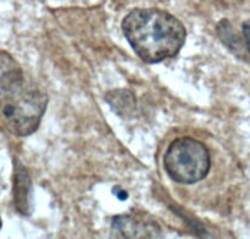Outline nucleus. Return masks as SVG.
I'll list each match as a JSON object with an SVG mask.
<instances>
[{
	"label": "nucleus",
	"mask_w": 250,
	"mask_h": 239,
	"mask_svg": "<svg viewBox=\"0 0 250 239\" xmlns=\"http://www.w3.org/2000/svg\"><path fill=\"white\" fill-rule=\"evenodd\" d=\"M242 30H243V35H244L245 43H247V48L250 53V20H247L243 22Z\"/></svg>",
	"instance_id": "obj_9"
},
{
	"label": "nucleus",
	"mask_w": 250,
	"mask_h": 239,
	"mask_svg": "<svg viewBox=\"0 0 250 239\" xmlns=\"http://www.w3.org/2000/svg\"><path fill=\"white\" fill-rule=\"evenodd\" d=\"M167 174L180 184L203 180L211 168L210 152L203 142L191 137H179L170 142L163 157Z\"/></svg>",
	"instance_id": "obj_3"
},
{
	"label": "nucleus",
	"mask_w": 250,
	"mask_h": 239,
	"mask_svg": "<svg viewBox=\"0 0 250 239\" xmlns=\"http://www.w3.org/2000/svg\"><path fill=\"white\" fill-rule=\"evenodd\" d=\"M48 97L25 79L6 88H0V117L5 127L19 136H28L40 127Z\"/></svg>",
	"instance_id": "obj_2"
},
{
	"label": "nucleus",
	"mask_w": 250,
	"mask_h": 239,
	"mask_svg": "<svg viewBox=\"0 0 250 239\" xmlns=\"http://www.w3.org/2000/svg\"><path fill=\"white\" fill-rule=\"evenodd\" d=\"M23 80L19 63L8 52L0 50V88H6Z\"/></svg>",
	"instance_id": "obj_7"
},
{
	"label": "nucleus",
	"mask_w": 250,
	"mask_h": 239,
	"mask_svg": "<svg viewBox=\"0 0 250 239\" xmlns=\"http://www.w3.org/2000/svg\"><path fill=\"white\" fill-rule=\"evenodd\" d=\"M14 204L23 216H30L33 211V188L27 170L21 163L15 165L14 174Z\"/></svg>",
	"instance_id": "obj_5"
},
{
	"label": "nucleus",
	"mask_w": 250,
	"mask_h": 239,
	"mask_svg": "<svg viewBox=\"0 0 250 239\" xmlns=\"http://www.w3.org/2000/svg\"><path fill=\"white\" fill-rule=\"evenodd\" d=\"M217 33L222 43H225L227 48H229L237 57H243L244 55V45H243L239 36L233 30L229 21L221 20L220 23L217 25Z\"/></svg>",
	"instance_id": "obj_8"
},
{
	"label": "nucleus",
	"mask_w": 250,
	"mask_h": 239,
	"mask_svg": "<svg viewBox=\"0 0 250 239\" xmlns=\"http://www.w3.org/2000/svg\"><path fill=\"white\" fill-rule=\"evenodd\" d=\"M0 227H1V218H0Z\"/></svg>",
	"instance_id": "obj_10"
},
{
	"label": "nucleus",
	"mask_w": 250,
	"mask_h": 239,
	"mask_svg": "<svg viewBox=\"0 0 250 239\" xmlns=\"http://www.w3.org/2000/svg\"><path fill=\"white\" fill-rule=\"evenodd\" d=\"M112 233L118 238H158L161 229L153 222H146L130 215L113 217Z\"/></svg>",
	"instance_id": "obj_4"
},
{
	"label": "nucleus",
	"mask_w": 250,
	"mask_h": 239,
	"mask_svg": "<svg viewBox=\"0 0 250 239\" xmlns=\"http://www.w3.org/2000/svg\"><path fill=\"white\" fill-rule=\"evenodd\" d=\"M105 101L119 117L130 118L135 114L136 100L128 90H113L105 95Z\"/></svg>",
	"instance_id": "obj_6"
},
{
	"label": "nucleus",
	"mask_w": 250,
	"mask_h": 239,
	"mask_svg": "<svg viewBox=\"0 0 250 239\" xmlns=\"http://www.w3.org/2000/svg\"><path fill=\"white\" fill-rule=\"evenodd\" d=\"M122 28L134 52L148 64L175 57L187 37L184 25L175 16L156 8L130 11Z\"/></svg>",
	"instance_id": "obj_1"
}]
</instances>
